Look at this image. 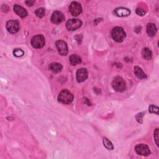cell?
Returning <instances> with one entry per match:
<instances>
[{"mask_svg": "<svg viewBox=\"0 0 159 159\" xmlns=\"http://www.w3.org/2000/svg\"><path fill=\"white\" fill-rule=\"evenodd\" d=\"M73 94L67 90H62L59 93L58 96L59 101L65 104H70L73 101Z\"/></svg>", "mask_w": 159, "mask_h": 159, "instance_id": "cell-1", "label": "cell"}, {"mask_svg": "<svg viewBox=\"0 0 159 159\" xmlns=\"http://www.w3.org/2000/svg\"><path fill=\"white\" fill-rule=\"evenodd\" d=\"M113 39L117 42H121L126 37V32L121 27H115L111 32Z\"/></svg>", "mask_w": 159, "mask_h": 159, "instance_id": "cell-2", "label": "cell"}, {"mask_svg": "<svg viewBox=\"0 0 159 159\" xmlns=\"http://www.w3.org/2000/svg\"><path fill=\"white\" fill-rule=\"evenodd\" d=\"M114 90L118 92H123L126 89V84L124 80L121 77H116L112 83Z\"/></svg>", "mask_w": 159, "mask_h": 159, "instance_id": "cell-3", "label": "cell"}, {"mask_svg": "<svg viewBox=\"0 0 159 159\" xmlns=\"http://www.w3.org/2000/svg\"><path fill=\"white\" fill-rule=\"evenodd\" d=\"M45 44L44 37L39 34L33 37L31 39V45L34 48H42Z\"/></svg>", "mask_w": 159, "mask_h": 159, "instance_id": "cell-4", "label": "cell"}, {"mask_svg": "<svg viewBox=\"0 0 159 159\" xmlns=\"http://www.w3.org/2000/svg\"><path fill=\"white\" fill-rule=\"evenodd\" d=\"M69 11L73 16H78L82 12L81 5L76 2H72L69 6Z\"/></svg>", "mask_w": 159, "mask_h": 159, "instance_id": "cell-5", "label": "cell"}, {"mask_svg": "<svg viewBox=\"0 0 159 159\" xmlns=\"http://www.w3.org/2000/svg\"><path fill=\"white\" fill-rule=\"evenodd\" d=\"M82 25V23L79 19H72L69 20L66 23L67 28L69 31H75L79 29Z\"/></svg>", "mask_w": 159, "mask_h": 159, "instance_id": "cell-6", "label": "cell"}, {"mask_svg": "<svg viewBox=\"0 0 159 159\" xmlns=\"http://www.w3.org/2000/svg\"><path fill=\"white\" fill-rule=\"evenodd\" d=\"M6 29L11 34H15L19 29V22L16 20H10L7 22Z\"/></svg>", "mask_w": 159, "mask_h": 159, "instance_id": "cell-7", "label": "cell"}, {"mask_svg": "<svg viewBox=\"0 0 159 159\" xmlns=\"http://www.w3.org/2000/svg\"><path fill=\"white\" fill-rule=\"evenodd\" d=\"M135 150L137 154L142 156H148L150 154L149 147L145 144L137 145L135 147Z\"/></svg>", "mask_w": 159, "mask_h": 159, "instance_id": "cell-8", "label": "cell"}, {"mask_svg": "<svg viewBox=\"0 0 159 159\" xmlns=\"http://www.w3.org/2000/svg\"><path fill=\"white\" fill-rule=\"evenodd\" d=\"M65 18L64 15L59 11H56L53 13L51 17V21L56 24H59L62 23L65 20Z\"/></svg>", "mask_w": 159, "mask_h": 159, "instance_id": "cell-9", "label": "cell"}, {"mask_svg": "<svg viewBox=\"0 0 159 159\" xmlns=\"http://www.w3.org/2000/svg\"><path fill=\"white\" fill-rule=\"evenodd\" d=\"M57 48L58 49V51L59 52V54L61 56H66L68 53V47L66 44L63 40H57L56 43Z\"/></svg>", "mask_w": 159, "mask_h": 159, "instance_id": "cell-10", "label": "cell"}, {"mask_svg": "<svg viewBox=\"0 0 159 159\" xmlns=\"http://www.w3.org/2000/svg\"><path fill=\"white\" fill-rule=\"evenodd\" d=\"M88 77V71L85 69H80L77 72V80L78 83L85 82Z\"/></svg>", "mask_w": 159, "mask_h": 159, "instance_id": "cell-11", "label": "cell"}, {"mask_svg": "<svg viewBox=\"0 0 159 159\" xmlns=\"http://www.w3.org/2000/svg\"><path fill=\"white\" fill-rule=\"evenodd\" d=\"M115 14L119 17H126L131 14V11L125 8H118L115 10Z\"/></svg>", "mask_w": 159, "mask_h": 159, "instance_id": "cell-12", "label": "cell"}, {"mask_svg": "<svg viewBox=\"0 0 159 159\" xmlns=\"http://www.w3.org/2000/svg\"><path fill=\"white\" fill-rule=\"evenodd\" d=\"M13 9H14V11L15 12V13H16L21 18H24L26 17L27 15V11L24 8H23L22 6H21L18 5H15L13 7Z\"/></svg>", "mask_w": 159, "mask_h": 159, "instance_id": "cell-13", "label": "cell"}, {"mask_svg": "<svg viewBox=\"0 0 159 159\" xmlns=\"http://www.w3.org/2000/svg\"><path fill=\"white\" fill-rule=\"evenodd\" d=\"M62 68H63L62 65L61 64L57 63V62L52 63L49 65V69L50 70L51 72H52L54 73H57L61 72L62 70Z\"/></svg>", "mask_w": 159, "mask_h": 159, "instance_id": "cell-14", "label": "cell"}, {"mask_svg": "<svg viewBox=\"0 0 159 159\" xmlns=\"http://www.w3.org/2000/svg\"><path fill=\"white\" fill-rule=\"evenodd\" d=\"M157 32L156 26L153 23H149L147 26V33L150 37H154Z\"/></svg>", "mask_w": 159, "mask_h": 159, "instance_id": "cell-15", "label": "cell"}, {"mask_svg": "<svg viewBox=\"0 0 159 159\" xmlns=\"http://www.w3.org/2000/svg\"><path fill=\"white\" fill-rule=\"evenodd\" d=\"M69 61L70 64L72 65H76L77 64H81L82 63V59L80 56H77V55H72L70 58H69Z\"/></svg>", "mask_w": 159, "mask_h": 159, "instance_id": "cell-16", "label": "cell"}, {"mask_svg": "<svg viewBox=\"0 0 159 159\" xmlns=\"http://www.w3.org/2000/svg\"><path fill=\"white\" fill-rule=\"evenodd\" d=\"M134 73L140 79H145L147 78V75H145V73L139 67H134Z\"/></svg>", "mask_w": 159, "mask_h": 159, "instance_id": "cell-17", "label": "cell"}, {"mask_svg": "<svg viewBox=\"0 0 159 159\" xmlns=\"http://www.w3.org/2000/svg\"><path fill=\"white\" fill-rule=\"evenodd\" d=\"M142 57L145 60H150L152 57V53L149 48H144L142 51Z\"/></svg>", "mask_w": 159, "mask_h": 159, "instance_id": "cell-18", "label": "cell"}, {"mask_svg": "<svg viewBox=\"0 0 159 159\" xmlns=\"http://www.w3.org/2000/svg\"><path fill=\"white\" fill-rule=\"evenodd\" d=\"M103 144L104 147L109 150H113L114 149L113 144L107 137L103 138Z\"/></svg>", "mask_w": 159, "mask_h": 159, "instance_id": "cell-19", "label": "cell"}, {"mask_svg": "<svg viewBox=\"0 0 159 159\" xmlns=\"http://www.w3.org/2000/svg\"><path fill=\"white\" fill-rule=\"evenodd\" d=\"M35 14L38 18H43L45 16V10L42 8H39L35 11Z\"/></svg>", "mask_w": 159, "mask_h": 159, "instance_id": "cell-20", "label": "cell"}, {"mask_svg": "<svg viewBox=\"0 0 159 159\" xmlns=\"http://www.w3.org/2000/svg\"><path fill=\"white\" fill-rule=\"evenodd\" d=\"M149 110L150 113H154L157 115H158V108L157 106L150 105L149 108Z\"/></svg>", "mask_w": 159, "mask_h": 159, "instance_id": "cell-21", "label": "cell"}, {"mask_svg": "<svg viewBox=\"0 0 159 159\" xmlns=\"http://www.w3.org/2000/svg\"><path fill=\"white\" fill-rule=\"evenodd\" d=\"M24 51L22 50L21 49H15L13 51V54L15 56L17 57H22L24 55Z\"/></svg>", "mask_w": 159, "mask_h": 159, "instance_id": "cell-22", "label": "cell"}, {"mask_svg": "<svg viewBox=\"0 0 159 159\" xmlns=\"http://www.w3.org/2000/svg\"><path fill=\"white\" fill-rule=\"evenodd\" d=\"M145 113H139L136 115V120L137 121V122H139V123H142V121H143V116H144Z\"/></svg>", "mask_w": 159, "mask_h": 159, "instance_id": "cell-23", "label": "cell"}, {"mask_svg": "<svg viewBox=\"0 0 159 159\" xmlns=\"http://www.w3.org/2000/svg\"><path fill=\"white\" fill-rule=\"evenodd\" d=\"M136 13H137L138 15H139V16H144V15H145L146 12H145V11L143 9H142V8H137V9L136 10Z\"/></svg>", "mask_w": 159, "mask_h": 159, "instance_id": "cell-24", "label": "cell"}, {"mask_svg": "<svg viewBox=\"0 0 159 159\" xmlns=\"http://www.w3.org/2000/svg\"><path fill=\"white\" fill-rule=\"evenodd\" d=\"M154 138H155V142L157 144V145H158V129H156L155 132H154Z\"/></svg>", "mask_w": 159, "mask_h": 159, "instance_id": "cell-25", "label": "cell"}, {"mask_svg": "<svg viewBox=\"0 0 159 159\" xmlns=\"http://www.w3.org/2000/svg\"><path fill=\"white\" fill-rule=\"evenodd\" d=\"M34 3H35L34 1H28V2H26V4L28 6H32Z\"/></svg>", "mask_w": 159, "mask_h": 159, "instance_id": "cell-26", "label": "cell"}]
</instances>
